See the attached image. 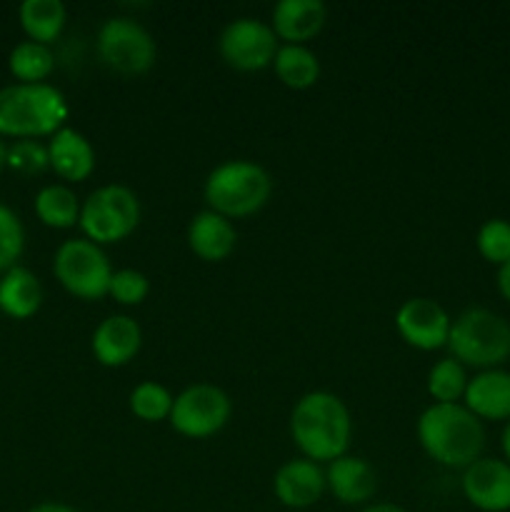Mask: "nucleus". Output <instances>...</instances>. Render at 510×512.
<instances>
[{"label": "nucleus", "instance_id": "8", "mask_svg": "<svg viewBox=\"0 0 510 512\" xmlns=\"http://www.w3.org/2000/svg\"><path fill=\"white\" fill-rule=\"evenodd\" d=\"M98 55L120 75L148 73L158 55L153 33L130 15H113L98 30Z\"/></svg>", "mask_w": 510, "mask_h": 512}, {"label": "nucleus", "instance_id": "14", "mask_svg": "<svg viewBox=\"0 0 510 512\" xmlns=\"http://www.w3.org/2000/svg\"><path fill=\"white\" fill-rule=\"evenodd\" d=\"M140 345H143V330L130 315H108L100 320L90 338V350L105 368L128 365L140 353Z\"/></svg>", "mask_w": 510, "mask_h": 512}, {"label": "nucleus", "instance_id": "29", "mask_svg": "<svg viewBox=\"0 0 510 512\" xmlns=\"http://www.w3.org/2000/svg\"><path fill=\"white\" fill-rule=\"evenodd\" d=\"M150 293L148 275L140 273L135 268H120L115 270L110 278L108 295L120 305H140Z\"/></svg>", "mask_w": 510, "mask_h": 512}, {"label": "nucleus", "instance_id": "16", "mask_svg": "<svg viewBox=\"0 0 510 512\" xmlns=\"http://www.w3.org/2000/svg\"><path fill=\"white\" fill-rule=\"evenodd\" d=\"M328 23V5L323 0H278L270 13L278 40L288 45H305Z\"/></svg>", "mask_w": 510, "mask_h": 512}, {"label": "nucleus", "instance_id": "35", "mask_svg": "<svg viewBox=\"0 0 510 512\" xmlns=\"http://www.w3.org/2000/svg\"><path fill=\"white\" fill-rule=\"evenodd\" d=\"M8 165V145L3 143V138H0V170Z\"/></svg>", "mask_w": 510, "mask_h": 512}, {"label": "nucleus", "instance_id": "26", "mask_svg": "<svg viewBox=\"0 0 510 512\" xmlns=\"http://www.w3.org/2000/svg\"><path fill=\"white\" fill-rule=\"evenodd\" d=\"M173 395L165 385L155 383V380H143V383L135 385L130 390V413L135 415L143 423H160V420L170 418V410H173Z\"/></svg>", "mask_w": 510, "mask_h": 512}, {"label": "nucleus", "instance_id": "6", "mask_svg": "<svg viewBox=\"0 0 510 512\" xmlns=\"http://www.w3.org/2000/svg\"><path fill=\"white\" fill-rule=\"evenodd\" d=\"M140 223V200L128 185H100L80 205V230L83 238L93 240L100 248L128 238Z\"/></svg>", "mask_w": 510, "mask_h": 512}, {"label": "nucleus", "instance_id": "19", "mask_svg": "<svg viewBox=\"0 0 510 512\" xmlns=\"http://www.w3.org/2000/svg\"><path fill=\"white\" fill-rule=\"evenodd\" d=\"M463 405L480 420H510V373L503 368L480 370L470 378Z\"/></svg>", "mask_w": 510, "mask_h": 512}, {"label": "nucleus", "instance_id": "23", "mask_svg": "<svg viewBox=\"0 0 510 512\" xmlns=\"http://www.w3.org/2000/svg\"><path fill=\"white\" fill-rule=\"evenodd\" d=\"M35 215L43 225L55 230L73 228L80 220V200L73 188L63 183L45 185L35 195Z\"/></svg>", "mask_w": 510, "mask_h": 512}, {"label": "nucleus", "instance_id": "11", "mask_svg": "<svg viewBox=\"0 0 510 512\" xmlns=\"http://www.w3.org/2000/svg\"><path fill=\"white\" fill-rule=\"evenodd\" d=\"M453 318L433 298H408L395 310V330L415 350H440L448 345Z\"/></svg>", "mask_w": 510, "mask_h": 512}, {"label": "nucleus", "instance_id": "3", "mask_svg": "<svg viewBox=\"0 0 510 512\" xmlns=\"http://www.w3.org/2000/svg\"><path fill=\"white\" fill-rule=\"evenodd\" d=\"M70 108L53 83H13L0 88V138L35 140L65 128Z\"/></svg>", "mask_w": 510, "mask_h": 512}, {"label": "nucleus", "instance_id": "20", "mask_svg": "<svg viewBox=\"0 0 510 512\" xmlns=\"http://www.w3.org/2000/svg\"><path fill=\"white\" fill-rule=\"evenodd\" d=\"M43 305V285L33 270L15 265L0 278V310L8 318L28 320Z\"/></svg>", "mask_w": 510, "mask_h": 512}, {"label": "nucleus", "instance_id": "12", "mask_svg": "<svg viewBox=\"0 0 510 512\" xmlns=\"http://www.w3.org/2000/svg\"><path fill=\"white\" fill-rule=\"evenodd\" d=\"M465 500L483 512L510 510V465L500 458H478L460 478Z\"/></svg>", "mask_w": 510, "mask_h": 512}, {"label": "nucleus", "instance_id": "10", "mask_svg": "<svg viewBox=\"0 0 510 512\" xmlns=\"http://www.w3.org/2000/svg\"><path fill=\"white\" fill-rule=\"evenodd\" d=\"M280 48V40L275 35L273 25L268 20L253 18V15H240L230 20L218 38V53L230 68L243 70H263L273 65L275 53Z\"/></svg>", "mask_w": 510, "mask_h": 512}, {"label": "nucleus", "instance_id": "31", "mask_svg": "<svg viewBox=\"0 0 510 512\" xmlns=\"http://www.w3.org/2000/svg\"><path fill=\"white\" fill-rule=\"evenodd\" d=\"M498 290L500 295L510 303V260L498 268Z\"/></svg>", "mask_w": 510, "mask_h": 512}, {"label": "nucleus", "instance_id": "15", "mask_svg": "<svg viewBox=\"0 0 510 512\" xmlns=\"http://www.w3.org/2000/svg\"><path fill=\"white\" fill-rule=\"evenodd\" d=\"M325 488L343 505H368L378 490V475L368 460L345 453L325 468Z\"/></svg>", "mask_w": 510, "mask_h": 512}, {"label": "nucleus", "instance_id": "9", "mask_svg": "<svg viewBox=\"0 0 510 512\" xmlns=\"http://www.w3.org/2000/svg\"><path fill=\"white\" fill-rule=\"evenodd\" d=\"M230 415L233 403L223 388L213 383H195L175 395L168 423L183 438L203 440L220 433L228 425Z\"/></svg>", "mask_w": 510, "mask_h": 512}, {"label": "nucleus", "instance_id": "18", "mask_svg": "<svg viewBox=\"0 0 510 512\" xmlns=\"http://www.w3.org/2000/svg\"><path fill=\"white\" fill-rule=\"evenodd\" d=\"M48 160L55 175L68 183H80L95 170V148L80 130L60 128L48 140Z\"/></svg>", "mask_w": 510, "mask_h": 512}, {"label": "nucleus", "instance_id": "4", "mask_svg": "<svg viewBox=\"0 0 510 512\" xmlns=\"http://www.w3.org/2000/svg\"><path fill=\"white\" fill-rule=\"evenodd\" d=\"M273 195V178L260 163L248 158L223 160L208 173L203 198L208 210L225 218H248L268 205Z\"/></svg>", "mask_w": 510, "mask_h": 512}, {"label": "nucleus", "instance_id": "30", "mask_svg": "<svg viewBox=\"0 0 510 512\" xmlns=\"http://www.w3.org/2000/svg\"><path fill=\"white\" fill-rule=\"evenodd\" d=\"M8 168H13L20 175H38L45 168H50L48 145L38 140H15L8 145Z\"/></svg>", "mask_w": 510, "mask_h": 512}, {"label": "nucleus", "instance_id": "25", "mask_svg": "<svg viewBox=\"0 0 510 512\" xmlns=\"http://www.w3.org/2000/svg\"><path fill=\"white\" fill-rule=\"evenodd\" d=\"M468 373L465 365L455 358H443L428 370V395L433 403H460L468 390Z\"/></svg>", "mask_w": 510, "mask_h": 512}, {"label": "nucleus", "instance_id": "17", "mask_svg": "<svg viewBox=\"0 0 510 512\" xmlns=\"http://www.w3.org/2000/svg\"><path fill=\"white\" fill-rule=\"evenodd\" d=\"M238 243L233 220L215 210H200L188 223V248L205 263H220L228 258Z\"/></svg>", "mask_w": 510, "mask_h": 512}, {"label": "nucleus", "instance_id": "7", "mask_svg": "<svg viewBox=\"0 0 510 512\" xmlns=\"http://www.w3.org/2000/svg\"><path fill=\"white\" fill-rule=\"evenodd\" d=\"M55 280L80 300H100L108 295L113 265L98 243L88 238H68L53 258Z\"/></svg>", "mask_w": 510, "mask_h": 512}, {"label": "nucleus", "instance_id": "21", "mask_svg": "<svg viewBox=\"0 0 510 512\" xmlns=\"http://www.w3.org/2000/svg\"><path fill=\"white\" fill-rule=\"evenodd\" d=\"M18 18L28 40L50 45L60 38L68 23V8L63 0H23Z\"/></svg>", "mask_w": 510, "mask_h": 512}, {"label": "nucleus", "instance_id": "2", "mask_svg": "<svg viewBox=\"0 0 510 512\" xmlns=\"http://www.w3.org/2000/svg\"><path fill=\"white\" fill-rule=\"evenodd\" d=\"M420 445L430 460L445 468L465 470L483 458L485 428L463 403H433L415 425Z\"/></svg>", "mask_w": 510, "mask_h": 512}, {"label": "nucleus", "instance_id": "1", "mask_svg": "<svg viewBox=\"0 0 510 512\" xmlns=\"http://www.w3.org/2000/svg\"><path fill=\"white\" fill-rule=\"evenodd\" d=\"M290 435L303 458L333 463L348 453L353 438V418L343 400L330 390H310L290 413Z\"/></svg>", "mask_w": 510, "mask_h": 512}, {"label": "nucleus", "instance_id": "32", "mask_svg": "<svg viewBox=\"0 0 510 512\" xmlns=\"http://www.w3.org/2000/svg\"><path fill=\"white\" fill-rule=\"evenodd\" d=\"M30 512H80V510H75L73 505H65V503H40Z\"/></svg>", "mask_w": 510, "mask_h": 512}, {"label": "nucleus", "instance_id": "28", "mask_svg": "<svg viewBox=\"0 0 510 512\" xmlns=\"http://www.w3.org/2000/svg\"><path fill=\"white\" fill-rule=\"evenodd\" d=\"M25 250V228L18 213L0 203V273L15 268Z\"/></svg>", "mask_w": 510, "mask_h": 512}, {"label": "nucleus", "instance_id": "33", "mask_svg": "<svg viewBox=\"0 0 510 512\" xmlns=\"http://www.w3.org/2000/svg\"><path fill=\"white\" fill-rule=\"evenodd\" d=\"M360 512H408V510L400 508V505L395 503H373V505H365Z\"/></svg>", "mask_w": 510, "mask_h": 512}, {"label": "nucleus", "instance_id": "27", "mask_svg": "<svg viewBox=\"0 0 510 512\" xmlns=\"http://www.w3.org/2000/svg\"><path fill=\"white\" fill-rule=\"evenodd\" d=\"M475 248L480 258L493 265H505L510 260V220L490 218L485 220L475 235Z\"/></svg>", "mask_w": 510, "mask_h": 512}, {"label": "nucleus", "instance_id": "34", "mask_svg": "<svg viewBox=\"0 0 510 512\" xmlns=\"http://www.w3.org/2000/svg\"><path fill=\"white\" fill-rule=\"evenodd\" d=\"M500 448H503V455H505L503 460L510 465V420H508V423H505L503 435H500Z\"/></svg>", "mask_w": 510, "mask_h": 512}, {"label": "nucleus", "instance_id": "5", "mask_svg": "<svg viewBox=\"0 0 510 512\" xmlns=\"http://www.w3.org/2000/svg\"><path fill=\"white\" fill-rule=\"evenodd\" d=\"M445 348L465 368H500L510 360V323L495 310L468 308L450 325Z\"/></svg>", "mask_w": 510, "mask_h": 512}, {"label": "nucleus", "instance_id": "13", "mask_svg": "<svg viewBox=\"0 0 510 512\" xmlns=\"http://www.w3.org/2000/svg\"><path fill=\"white\" fill-rule=\"evenodd\" d=\"M325 470L308 458L285 460L273 475V493L285 508L305 510L318 503L325 493Z\"/></svg>", "mask_w": 510, "mask_h": 512}, {"label": "nucleus", "instance_id": "22", "mask_svg": "<svg viewBox=\"0 0 510 512\" xmlns=\"http://www.w3.org/2000/svg\"><path fill=\"white\" fill-rule=\"evenodd\" d=\"M273 70L283 85L293 90L313 88L320 78V60L315 50L308 45H288L283 43L275 53Z\"/></svg>", "mask_w": 510, "mask_h": 512}, {"label": "nucleus", "instance_id": "24", "mask_svg": "<svg viewBox=\"0 0 510 512\" xmlns=\"http://www.w3.org/2000/svg\"><path fill=\"white\" fill-rule=\"evenodd\" d=\"M8 68L18 83H48L55 70V53L50 45L23 40L10 50Z\"/></svg>", "mask_w": 510, "mask_h": 512}]
</instances>
